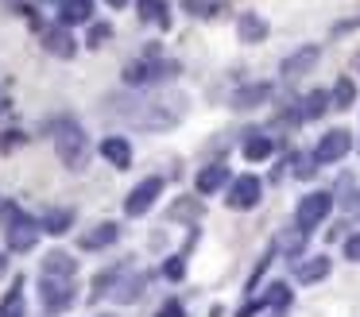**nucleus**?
Masks as SVG:
<instances>
[{"label":"nucleus","mask_w":360,"mask_h":317,"mask_svg":"<svg viewBox=\"0 0 360 317\" xmlns=\"http://www.w3.org/2000/svg\"><path fill=\"white\" fill-rule=\"evenodd\" d=\"M240 151H244V159H248V162H264V159H271V155H275V139L264 136V131H252V136L244 139Z\"/></svg>","instance_id":"21"},{"label":"nucleus","mask_w":360,"mask_h":317,"mask_svg":"<svg viewBox=\"0 0 360 317\" xmlns=\"http://www.w3.org/2000/svg\"><path fill=\"white\" fill-rule=\"evenodd\" d=\"M43 232H51V236H63V232L74 228V209H47V213L39 216Z\"/></svg>","instance_id":"23"},{"label":"nucleus","mask_w":360,"mask_h":317,"mask_svg":"<svg viewBox=\"0 0 360 317\" xmlns=\"http://www.w3.org/2000/svg\"><path fill=\"white\" fill-rule=\"evenodd\" d=\"M109 39H112V23H89V35H86L89 46H105Z\"/></svg>","instance_id":"31"},{"label":"nucleus","mask_w":360,"mask_h":317,"mask_svg":"<svg viewBox=\"0 0 360 317\" xmlns=\"http://www.w3.org/2000/svg\"><path fill=\"white\" fill-rule=\"evenodd\" d=\"M318 58H321L318 46H302V51H295V54H287V58H283L279 74H283V77H298V74H306V70H310Z\"/></svg>","instance_id":"19"},{"label":"nucleus","mask_w":360,"mask_h":317,"mask_svg":"<svg viewBox=\"0 0 360 317\" xmlns=\"http://www.w3.org/2000/svg\"><path fill=\"white\" fill-rule=\"evenodd\" d=\"M329 209H333V193H326V190H314V193H306V198H298L295 224H298L302 232H310V228H318V224L329 216Z\"/></svg>","instance_id":"5"},{"label":"nucleus","mask_w":360,"mask_h":317,"mask_svg":"<svg viewBox=\"0 0 360 317\" xmlns=\"http://www.w3.org/2000/svg\"><path fill=\"white\" fill-rule=\"evenodd\" d=\"M0 267H4V255H0Z\"/></svg>","instance_id":"39"},{"label":"nucleus","mask_w":360,"mask_h":317,"mask_svg":"<svg viewBox=\"0 0 360 317\" xmlns=\"http://www.w3.org/2000/svg\"><path fill=\"white\" fill-rule=\"evenodd\" d=\"M233 178H229V167L225 162H213V167H205L202 174L194 178V190L202 193V198H210V193H217L221 186H229Z\"/></svg>","instance_id":"17"},{"label":"nucleus","mask_w":360,"mask_h":317,"mask_svg":"<svg viewBox=\"0 0 360 317\" xmlns=\"http://www.w3.org/2000/svg\"><path fill=\"white\" fill-rule=\"evenodd\" d=\"M259 198H264V182H259L256 174H236L233 182H229L225 205L236 209V213H248V209L259 205Z\"/></svg>","instance_id":"6"},{"label":"nucleus","mask_w":360,"mask_h":317,"mask_svg":"<svg viewBox=\"0 0 360 317\" xmlns=\"http://www.w3.org/2000/svg\"><path fill=\"white\" fill-rule=\"evenodd\" d=\"M39 302L47 313H63L74 302V278H47L39 275Z\"/></svg>","instance_id":"8"},{"label":"nucleus","mask_w":360,"mask_h":317,"mask_svg":"<svg viewBox=\"0 0 360 317\" xmlns=\"http://www.w3.org/2000/svg\"><path fill=\"white\" fill-rule=\"evenodd\" d=\"M39 39H43V51L55 54V58H74V54H78V43H74L70 27H63V23H55V27H43Z\"/></svg>","instance_id":"11"},{"label":"nucleus","mask_w":360,"mask_h":317,"mask_svg":"<svg viewBox=\"0 0 360 317\" xmlns=\"http://www.w3.org/2000/svg\"><path fill=\"white\" fill-rule=\"evenodd\" d=\"M120 271H124V263H117V267L101 271V275L94 278V298H101V294H109V290H112V283L120 278Z\"/></svg>","instance_id":"27"},{"label":"nucleus","mask_w":360,"mask_h":317,"mask_svg":"<svg viewBox=\"0 0 360 317\" xmlns=\"http://www.w3.org/2000/svg\"><path fill=\"white\" fill-rule=\"evenodd\" d=\"M55 151L63 159V167L82 170L89 162V139L82 131V124L74 120H55Z\"/></svg>","instance_id":"3"},{"label":"nucleus","mask_w":360,"mask_h":317,"mask_svg":"<svg viewBox=\"0 0 360 317\" xmlns=\"http://www.w3.org/2000/svg\"><path fill=\"white\" fill-rule=\"evenodd\" d=\"M117 236H120L117 224H112V221H101V224H94L89 232H82L78 247H82V252H101V247L117 244Z\"/></svg>","instance_id":"12"},{"label":"nucleus","mask_w":360,"mask_h":317,"mask_svg":"<svg viewBox=\"0 0 360 317\" xmlns=\"http://www.w3.org/2000/svg\"><path fill=\"white\" fill-rule=\"evenodd\" d=\"M58 23L63 27L94 23V0H58Z\"/></svg>","instance_id":"14"},{"label":"nucleus","mask_w":360,"mask_h":317,"mask_svg":"<svg viewBox=\"0 0 360 317\" xmlns=\"http://www.w3.org/2000/svg\"><path fill=\"white\" fill-rule=\"evenodd\" d=\"M345 259L360 263V232H352V236L345 240Z\"/></svg>","instance_id":"36"},{"label":"nucleus","mask_w":360,"mask_h":317,"mask_svg":"<svg viewBox=\"0 0 360 317\" xmlns=\"http://www.w3.org/2000/svg\"><path fill=\"white\" fill-rule=\"evenodd\" d=\"M326 275H329V255H310V259L295 263V278H298L302 286H310V283H321Z\"/></svg>","instance_id":"20"},{"label":"nucleus","mask_w":360,"mask_h":317,"mask_svg":"<svg viewBox=\"0 0 360 317\" xmlns=\"http://www.w3.org/2000/svg\"><path fill=\"white\" fill-rule=\"evenodd\" d=\"M0 112H4V101H0Z\"/></svg>","instance_id":"40"},{"label":"nucleus","mask_w":360,"mask_h":317,"mask_svg":"<svg viewBox=\"0 0 360 317\" xmlns=\"http://www.w3.org/2000/svg\"><path fill=\"white\" fill-rule=\"evenodd\" d=\"M271 101V85L267 82H256V85H244V89H236L233 97H229V105L233 108H256V105H267Z\"/></svg>","instance_id":"18"},{"label":"nucleus","mask_w":360,"mask_h":317,"mask_svg":"<svg viewBox=\"0 0 360 317\" xmlns=\"http://www.w3.org/2000/svg\"><path fill=\"white\" fill-rule=\"evenodd\" d=\"M148 290V275H143V271H120V278L117 283H112V302H120V306H132L136 298H140V294Z\"/></svg>","instance_id":"10"},{"label":"nucleus","mask_w":360,"mask_h":317,"mask_svg":"<svg viewBox=\"0 0 360 317\" xmlns=\"http://www.w3.org/2000/svg\"><path fill=\"white\" fill-rule=\"evenodd\" d=\"M101 159L112 162L117 170H128L132 167V143L124 136H105L101 139Z\"/></svg>","instance_id":"15"},{"label":"nucleus","mask_w":360,"mask_h":317,"mask_svg":"<svg viewBox=\"0 0 360 317\" xmlns=\"http://www.w3.org/2000/svg\"><path fill=\"white\" fill-rule=\"evenodd\" d=\"M159 193H163V178H159V174H148V178H143V182L124 198V213H128V216H143L151 205H155Z\"/></svg>","instance_id":"9"},{"label":"nucleus","mask_w":360,"mask_h":317,"mask_svg":"<svg viewBox=\"0 0 360 317\" xmlns=\"http://www.w3.org/2000/svg\"><path fill=\"white\" fill-rule=\"evenodd\" d=\"M0 317H24V278H12V290L0 298Z\"/></svg>","instance_id":"24"},{"label":"nucleus","mask_w":360,"mask_h":317,"mask_svg":"<svg viewBox=\"0 0 360 317\" xmlns=\"http://www.w3.org/2000/svg\"><path fill=\"white\" fill-rule=\"evenodd\" d=\"M182 8H186L190 15H217L221 0H182Z\"/></svg>","instance_id":"30"},{"label":"nucleus","mask_w":360,"mask_h":317,"mask_svg":"<svg viewBox=\"0 0 360 317\" xmlns=\"http://www.w3.org/2000/svg\"><path fill=\"white\" fill-rule=\"evenodd\" d=\"M101 317H112V313H101Z\"/></svg>","instance_id":"41"},{"label":"nucleus","mask_w":360,"mask_h":317,"mask_svg":"<svg viewBox=\"0 0 360 317\" xmlns=\"http://www.w3.org/2000/svg\"><path fill=\"white\" fill-rule=\"evenodd\" d=\"M136 8H140V20L143 23H155V27H171V8H167V0H136Z\"/></svg>","instance_id":"22"},{"label":"nucleus","mask_w":360,"mask_h":317,"mask_svg":"<svg viewBox=\"0 0 360 317\" xmlns=\"http://www.w3.org/2000/svg\"><path fill=\"white\" fill-rule=\"evenodd\" d=\"M236 35H240V43H264L271 35V27L259 12H240L236 15Z\"/></svg>","instance_id":"13"},{"label":"nucleus","mask_w":360,"mask_h":317,"mask_svg":"<svg viewBox=\"0 0 360 317\" xmlns=\"http://www.w3.org/2000/svg\"><path fill=\"white\" fill-rule=\"evenodd\" d=\"M287 302H290V286H287V283H271V286H267V294H264V309H267V306L283 309Z\"/></svg>","instance_id":"28"},{"label":"nucleus","mask_w":360,"mask_h":317,"mask_svg":"<svg viewBox=\"0 0 360 317\" xmlns=\"http://www.w3.org/2000/svg\"><path fill=\"white\" fill-rule=\"evenodd\" d=\"M24 131H16V128H12V131H0V151H12V147H20V143H24Z\"/></svg>","instance_id":"34"},{"label":"nucleus","mask_w":360,"mask_h":317,"mask_svg":"<svg viewBox=\"0 0 360 317\" xmlns=\"http://www.w3.org/2000/svg\"><path fill=\"white\" fill-rule=\"evenodd\" d=\"M329 105H333V101H329V89H314V93H306V101H302L298 112H302V120H318Z\"/></svg>","instance_id":"25"},{"label":"nucleus","mask_w":360,"mask_h":317,"mask_svg":"<svg viewBox=\"0 0 360 317\" xmlns=\"http://www.w3.org/2000/svg\"><path fill=\"white\" fill-rule=\"evenodd\" d=\"M155 317H186V309H182V302L167 298L163 306H159V313H155Z\"/></svg>","instance_id":"35"},{"label":"nucleus","mask_w":360,"mask_h":317,"mask_svg":"<svg viewBox=\"0 0 360 317\" xmlns=\"http://www.w3.org/2000/svg\"><path fill=\"white\" fill-rule=\"evenodd\" d=\"M329 101H333V108H352L356 105V85H352V77H337V85L329 89Z\"/></svg>","instance_id":"26"},{"label":"nucleus","mask_w":360,"mask_h":317,"mask_svg":"<svg viewBox=\"0 0 360 317\" xmlns=\"http://www.w3.org/2000/svg\"><path fill=\"white\" fill-rule=\"evenodd\" d=\"M39 275H47V278H74V275H78V259L66 255V252H47V255H43Z\"/></svg>","instance_id":"16"},{"label":"nucleus","mask_w":360,"mask_h":317,"mask_svg":"<svg viewBox=\"0 0 360 317\" xmlns=\"http://www.w3.org/2000/svg\"><path fill=\"white\" fill-rule=\"evenodd\" d=\"M349 151H352V131L349 128H329L326 136L318 139V147H314V162L329 167V162H341Z\"/></svg>","instance_id":"7"},{"label":"nucleus","mask_w":360,"mask_h":317,"mask_svg":"<svg viewBox=\"0 0 360 317\" xmlns=\"http://www.w3.org/2000/svg\"><path fill=\"white\" fill-rule=\"evenodd\" d=\"M0 4H4V8H12V12H16V15H24V20H32V27H39V31H43L39 15H35V8L27 4V0H0Z\"/></svg>","instance_id":"29"},{"label":"nucleus","mask_w":360,"mask_h":317,"mask_svg":"<svg viewBox=\"0 0 360 317\" xmlns=\"http://www.w3.org/2000/svg\"><path fill=\"white\" fill-rule=\"evenodd\" d=\"M179 62L174 58H159V54H143V58L128 62L124 66V85L132 89H148V85H159V82H171L179 77Z\"/></svg>","instance_id":"2"},{"label":"nucleus","mask_w":360,"mask_h":317,"mask_svg":"<svg viewBox=\"0 0 360 317\" xmlns=\"http://www.w3.org/2000/svg\"><path fill=\"white\" fill-rule=\"evenodd\" d=\"M39 232H43V224L35 221V216H27L24 209H16V205H8V247L12 252H32L35 247V240H39Z\"/></svg>","instance_id":"4"},{"label":"nucleus","mask_w":360,"mask_h":317,"mask_svg":"<svg viewBox=\"0 0 360 317\" xmlns=\"http://www.w3.org/2000/svg\"><path fill=\"white\" fill-rule=\"evenodd\" d=\"M163 275L167 278H174V283H179L182 275H186V252H179V255H171V259L163 263Z\"/></svg>","instance_id":"32"},{"label":"nucleus","mask_w":360,"mask_h":317,"mask_svg":"<svg viewBox=\"0 0 360 317\" xmlns=\"http://www.w3.org/2000/svg\"><path fill=\"white\" fill-rule=\"evenodd\" d=\"M105 4H109V8H124L128 0H105Z\"/></svg>","instance_id":"38"},{"label":"nucleus","mask_w":360,"mask_h":317,"mask_svg":"<svg viewBox=\"0 0 360 317\" xmlns=\"http://www.w3.org/2000/svg\"><path fill=\"white\" fill-rule=\"evenodd\" d=\"M194 213H198V198H190V201H182V205L171 209V221L174 216H194Z\"/></svg>","instance_id":"37"},{"label":"nucleus","mask_w":360,"mask_h":317,"mask_svg":"<svg viewBox=\"0 0 360 317\" xmlns=\"http://www.w3.org/2000/svg\"><path fill=\"white\" fill-rule=\"evenodd\" d=\"M109 112L120 116V120L136 124V128H148V131H159V128H171L179 116L163 105V101H143V97H109Z\"/></svg>","instance_id":"1"},{"label":"nucleus","mask_w":360,"mask_h":317,"mask_svg":"<svg viewBox=\"0 0 360 317\" xmlns=\"http://www.w3.org/2000/svg\"><path fill=\"white\" fill-rule=\"evenodd\" d=\"M290 167H295V174L298 178H314V155H295V159H290Z\"/></svg>","instance_id":"33"}]
</instances>
